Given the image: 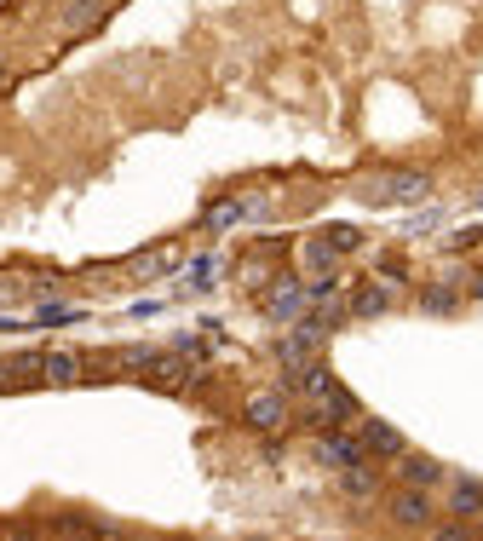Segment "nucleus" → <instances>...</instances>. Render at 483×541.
<instances>
[{
    "mask_svg": "<svg viewBox=\"0 0 483 541\" xmlns=\"http://www.w3.org/2000/svg\"><path fill=\"white\" fill-rule=\"evenodd\" d=\"M432 173L426 167H380V173H368L357 179V202L368 208H420V202H432Z\"/></svg>",
    "mask_w": 483,
    "mask_h": 541,
    "instance_id": "1",
    "label": "nucleus"
},
{
    "mask_svg": "<svg viewBox=\"0 0 483 541\" xmlns=\"http://www.w3.org/2000/svg\"><path fill=\"white\" fill-rule=\"evenodd\" d=\"M328 340H334V323L317 311V317H299L294 334H282L271 346V357L282 363V375H294V369H305V363H317V357L328 352Z\"/></svg>",
    "mask_w": 483,
    "mask_h": 541,
    "instance_id": "2",
    "label": "nucleus"
},
{
    "mask_svg": "<svg viewBox=\"0 0 483 541\" xmlns=\"http://www.w3.org/2000/svg\"><path fill=\"white\" fill-rule=\"evenodd\" d=\"M386 518H391V530H409V536H420V530H432V490H420V484H403V490H391L386 495Z\"/></svg>",
    "mask_w": 483,
    "mask_h": 541,
    "instance_id": "3",
    "label": "nucleus"
},
{
    "mask_svg": "<svg viewBox=\"0 0 483 541\" xmlns=\"http://www.w3.org/2000/svg\"><path fill=\"white\" fill-rule=\"evenodd\" d=\"M317 461L334 472H351V467H368L374 455H368L363 432H345V426H322L317 432Z\"/></svg>",
    "mask_w": 483,
    "mask_h": 541,
    "instance_id": "4",
    "label": "nucleus"
},
{
    "mask_svg": "<svg viewBox=\"0 0 483 541\" xmlns=\"http://www.w3.org/2000/svg\"><path fill=\"white\" fill-rule=\"evenodd\" d=\"M357 415H363V409H357V398L345 392L340 380H328L317 398H311V409H305V426H351Z\"/></svg>",
    "mask_w": 483,
    "mask_h": 541,
    "instance_id": "5",
    "label": "nucleus"
},
{
    "mask_svg": "<svg viewBox=\"0 0 483 541\" xmlns=\"http://www.w3.org/2000/svg\"><path fill=\"white\" fill-rule=\"evenodd\" d=\"M242 421H248L253 432H282V426H288V392H282V386L253 392V398L242 403Z\"/></svg>",
    "mask_w": 483,
    "mask_h": 541,
    "instance_id": "6",
    "label": "nucleus"
},
{
    "mask_svg": "<svg viewBox=\"0 0 483 541\" xmlns=\"http://www.w3.org/2000/svg\"><path fill=\"white\" fill-rule=\"evenodd\" d=\"M259 306H265V317H271V323H299V317H305V306H311V294H305V283L282 277V283H276V294H265Z\"/></svg>",
    "mask_w": 483,
    "mask_h": 541,
    "instance_id": "7",
    "label": "nucleus"
},
{
    "mask_svg": "<svg viewBox=\"0 0 483 541\" xmlns=\"http://www.w3.org/2000/svg\"><path fill=\"white\" fill-rule=\"evenodd\" d=\"M345 306H351V317H357V323H368V317H386V311H397V288H391V283H357L351 294H345Z\"/></svg>",
    "mask_w": 483,
    "mask_h": 541,
    "instance_id": "8",
    "label": "nucleus"
},
{
    "mask_svg": "<svg viewBox=\"0 0 483 541\" xmlns=\"http://www.w3.org/2000/svg\"><path fill=\"white\" fill-rule=\"evenodd\" d=\"M184 265V248L179 242H161V248H144L138 259H127V271H133V283H156L167 271H179Z\"/></svg>",
    "mask_w": 483,
    "mask_h": 541,
    "instance_id": "9",
    "label": "nucleus"
},
{
    "mask_svg": "<svg viewBox=\"0 0 483 541\" xmlns=\"http://www.w3.org/2000/svg\"><path fill=\"white\" fill-rule=\"evenodd\" d=\"M357 432H363V444H368V455H380V461H397L403 455V432L391 421H380V415H357Z\"/></svg>",
    "mask_w": 483,
    "mask_h": 541,
    "instance_id": "10",
    "label": "nucleus"
},
{
    "mask_svg": "<svg viewBox=\"0 0 483 541\" xmlns=\"http://www.w3.org/2000/svg\"><path fill=\"white\" fill-rule=\"evenodd\" d=\"M443 507H449V518H483V484L478 478H455V472H449Z\"/></svg>",
    "mask_w": 483,
    "mask_h": 541,
    "instance_id": "11",
    "label": "nucleus"
},
{
    "mask_svg": "<svg viewBox=\"0 0 483 541\" xmlns=\"http://www.w3.org/2000/svg\"><path fill=\"white\" fill-rule=\"evenodd\" d=\"M397 478H403V484H420V490H437V484L449 478V467H437L432 455H420V449H403V455H397Z\"/></svg>",
    "mask_w": 483,
    "mask_h": 541,
    "instance_id": "12",
    "label": "nucleus"
},
{
    "mask_svg": "<svg viewBox=\"0 0 483 541\" xmlns=\"http://www.w3.org/2000/svg\"><path fill=\"white\" fill-rule=\"evenodd\" d=\"M35 380H46V352L0 357V386H35Z\"/></svg>",
    "mask_w": 483,
    "mask_h": 541,
    "instance_id": "13",
    "label": "nucleus"
},
{
    "mask_svg": "<svg viewBox=\"0 0 483 541\" xmlns=\"http://www.w3.org/2000/svg\"><path fill=\"white\" fill-rule=\"evenodd\" d=\"M144 380H150V386H184V380H190V352H179V346H173V352H156L144 363Z\"/></svg>",
    "mask_w": 483,
    "mask_h": 541,
    "instance_id": "14",
    "label": "nucleus"
},
{
    "mask_svg": "<svg viewBox=\"0 0 483 541\" xmlns=\"http://www.w3.org/2000/svg\"><path fill=\"white\" fill-rule=\"evenodd\" d=\"M104 12H110L104 0H75V6H69L64 18H58V35H64V41H81L87 29H98V24H104Z\"/></svg>",
    "mask_w": 483,
    "mask_h": 541,
    "instance_id": "15",
    "label": "nucleus"
},
{
    "mask_svg": "<svg viewBox=\"0 0 483 541\" xmlns=\"http://www.w3.org/2000/svg\"><path fill=\"white\" fill-rule=\"evenodd\" d=\"M299 265H305L311 277H328V271H340V248L317 231V236H305V242H299Z\"/></svg>",
    "mask_w": 483,
    "mask_h": 541,
    "instance_id": "16",
    "label": "nucleus"
},
{
    "mask_svg": "<svg viewBox=\"0 0 483 541\" xmlns=\"http://www.w3.org/2000/svg\"><path fill=\"white\" fill-rule=\"evenodd\" d=\"M248 213H259V196H230V202H213V208L202 213V231H230L236 219H248Z\"/></svg>",
    "mask_w": 483,
    "mask_h": 541,
    "instance_id": "17",
    "label": "nucleus"
},
{
    "mask_svg": "<svg viewBox=\"0 0 483 541\" xmlns=\"http://www.w3.org/2000/svg\"><path fill=\"white\" fill-rule=\"evenodd\" d=\"M81 375H87V357L81 352H64V346L46 352V386H75Z\"/></svg>",
    "mask_w": 483,
    "mask_h": 541,
    "instance_id": "18",
    "label": "nucleus"
},
{
    "mask_svg": "<svg viewBox=\"0 0 483 541\" xmlns=\"http://www.w3.org/2000/svg\"><path fill=\"white\" fill-rule=\"evenodd\" d=\"M420 311H426V317H455V311H460V288L426 283V288H420Z\"/></svg>",
    "mask_w": 483,
    "mask_h": 541,
    "instance_id": "19",
    "label": "nucleus"
},
{
    "mask_svg": "<svg viewBox=\"0 0 483 541\" xmlns=\"http://www.w3.org/2000/svg\"><path fill=\"white\" fill-rule=\"evenodd\" d=\"M340 495H345V501H374V495H380V472H374V467L340 472Z\"/></svg>",
    "mask_w": 483,
    "mask_h": 541,
    "instance_id": "20",
    "label": "nucleus"
},
{
    "mask_svg": "<svg viewBox=\"0 0 483 541\" xmlns=\"http://www.w3.org/2000/svg\"><path fill=\"white\" fill-rule=\"evenodd\" d=\"M46 530H52V536H110V530H104V524H92L87 513H58Z\"/></svg>",
    "mask_w": 483,
    "mask_h": 541,
    "instance_id": "21",
    "label": "nucleus"
},
{
    "mask_svg": "<svg viewBox=\"0 0 483 541\" xmlns=\"http://www.w3.org/2000/svg\"><path fill=\"white\" fill-rule=\"evenodd\" d=\"M87 311L81 306H52V300H41V311H35V323H46V329H58V323H81Z\"/></svg>",
    "mask_w": 483,
    "mask_h": 541,
    "instance_id": "22",
    "label": "nucleus"
},
{
    "mask_svg": "<svg viewBox=\"0 0 483 541\" xmlns=\"http://www.w3.org/2000/svg\"><path fill=\"white\" fill-rule=\"evenodd\" d=\"M322 236H328V242H334L340 254H351V248H363V236L351 231V225H328V231H322Z\"/></svg>",
    "mask_w": 483,
    "mask_h": 541,
    "instance_id": "23",
    "label": "nucleus"
},
{
    "mask_svg": "<svg viewBox=\"0 0 483 541\" xmlns=\"http://www.w3.org/2000/svg\"><path fill=\"white\" fill-rule=\"evenodd\" d=\"M478 242H483V225H472V231H455L449 242H443V248H449V254H472Z\"/></svg>",
    "mask_w": 483,
    "mask_h": 541,
    "instance_id": "24",
    "label": "nucleus"
},
{
    "mask_svg": "<svg viewBox=\"0 0 483 541\" xmlns=\"http://www.w3.org/2000/svg\"><path fill=\"white\" fill-rule=\"evenodd\" d=\"M380 277H386V283H403V277H409V265H403L397 254H386V259H380Z\"/></svg>",
    "mask_w": 483,
    "mask_h": 541,
    "instance_id": "25",
    "label": "nucleus"
},
{
    "mask_svg": "<svg viewBox=\"0 0 483 541\" xmlns=\"http://www.w3.org/2000/svg\"><path fill=\"white\" fill-rule=\"evenodd\" d=\"M437 541H466L472 536V524H466V518H455V524H443V530H432Z\"/></svg>",
    "mask_w": 483,
    "mask_h": 541,
    "instance_id": "26",
    "label": "nucleus"
},
{
    "mask_svg": "<svg viewBox=\"0 0 483 541\" xmlns=\"http://www.w3.org/2000/svg\"><path fill=\"white\" fill-rule=\"evenodd\" d=\"M12 81H18V75H12V64H6V58H0V93H12Z\"/></svg>",
    "mask_w": 483,
    "mask_h": 541,
    "instance_id": "27",
    "label": "nucleus"
},
{
    "mask_svg": "<svg viewBox=\"0 0 483 541\" xmlns=\"http://www.w3.org/2000/svg\"><path fill=\"white\" fill-rule=\"evenodd\" d=\"M472 300H483V271H478V277H472Z\"/></svg>",
    "mask_w": 483,
    "mask_h": 541,
    "instance_id": "28",
    "label": "nucleus"
},
{
    "mask_svg": "<svg viewBox=\"0 0 483 541\" xmlns=\"http://www.w3.org/2000/svg\"><path fill=\"white\" fill-rule=\"evenodd\" d=\"M478 202H483V196H478Z\"/></svg>",
    "mask_w": 483,
    "mask_h": 541,
    "instance_id": "29",
    "label": "nucleus"
}]
</instances>
